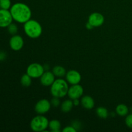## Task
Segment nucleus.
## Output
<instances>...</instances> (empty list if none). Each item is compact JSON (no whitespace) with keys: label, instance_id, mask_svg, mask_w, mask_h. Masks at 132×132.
<instances>
[{"label":"nucleus","instance_id":"0eeeda50","mask_svg":"<svg viewBox=\"0 0 132 132\" xmlns=\"http://www.w3.org/2000/svg\"><path fill=\"white\" fill-rule=\"evenodd\" d=\"M10 10L0 9V28H6L13 21Z\"/></svg>","mask_w":132,"mask_h":132},{"label":"nucleus","instance_id":"4468645a","mask_svg":"<svg viewBox=\"0 0 132 132\" xmlns=\"http://www.w3.org/2000/svg\"><path fill=\"white\" fill-rule=\"evenodd\" d=\"M73 100L72 99H67V100L64 101L63 103L61 104V110L64 113H68L72 110V109L73 107Z\"/></svg>","mask_w":132,"mask_h":132},{"label":"nucleus","instance_id":"4be33fe9","mask_svg":"<svg viewBox=\"0 0 132 132\" xmlns=\"http://www.w3.org/2000/svg\"><path fill=\"white\" fill-rule=\"evenodd\" d=\"M61 98L57 97H53L52 98L51 101H50V103H51L52 106L54 107V108H57V107L61 105V101H60Z\"/></svg>","mask_w":132,"mask_h":132},{"label":"nucleus","instance_id":"412c9836","mask_svg":"<svg viewBox=\"0 0 132 132\" xmlns=\"http://www.w3.org/2000/svg\"><path fill=\"white\" fill-rule=\"evenodd\" d=\"M11 6L12 5L10 0H0V9L10 10Z\"/></svg>","mask_w":132,"mask_h":132},{"label":"nucleus","instance_id":"bb28decb","mask_svg":"<svg viewBox=\"0 0 132 132\" xmlns=\"http://www.w3.org/2000/svg\"><path fill=\"white\" fill-rule=\"evenodd\" d=\"M86 28H87V29H88V30H91V29H92V28H94V27H93L92 26L91 24H90V23H89L88 22V23L86 24Z\"/></svg>","mask_w":132,"mask_h":132},{"label":"nucleus","instance_id":"a211bd4d","mask_svg":"<svg viewBox=\"0 0 132 132\" xmlns=\"http://www.w3.org/2000/svg\"><path fill=\"white\" fill-rule=\"evenodd\" d=\"M96 113L98 116V117H100L101 119H103L108 118V116H109L108 110L103 106H99L97 108Z\"/></svg>","mask_w":132,"mask_h":132},{"label":"nucleus","instance_id":"b1692460","mask_svg":"<svg viewBox=\"0 0 132 132\" xmlns=\"http://www.w3.org/2000/svg\"><path fill=\"white\" fill-rule=\"evenodd\" d=\"M62 131L63 132H76L77 130L73 126H68L64 128Z\"/></svg>","mask_w":132,"mask_h":132},{"label":"nucleus","instance_id":"2eb2a0df","mask_svg":"<svg viewBox=\"0 0 132 132\" xmlns=\"http://www.w3.org/2000/svg\"><path fill=\"white\" fill-rule=\"evenodd\" d=\"M52 72H53L55 77H57V78H62V77H64L66 76V73H67L65 68L59 65L55 66L53 68Z\"/></svg>","mask_w":132,"mask_h":132},{"label":"nucleus","instance_id":"1a4fd4ad","mask_svg":"<svg viewBox=\"0 0 132 132\" xmlns=\"http://www.w3.org/2000/svg\"><path fill=\"white\" fill-rule=\"evenodd\" d=\"M9 45L10 48L14 51H19L24 46V40L19 35H14L10 38Z\"/></svg>","mask_w":132,"mask_h":132},{"label":"nucleus","instance_id":"aec40b11","mask_svg":"<svg viewBox=\"0 0 132 132\" xmlns=\"http://www.w3.org/2000/svg\"><path fill=\"white\" fill-rule=\"evenodd\" d=\"M8 32L10 34H11L12 36H14V35L17 34L18 32V27L17 26L16 24L15 23H12L10 25L8 26L7 27Z\"/></svg>","mask_w":132,"mask_h":132},{"label":"nucleus","instance_id":"a878e982","mask_svg":"<svg viewBox=\"0 0 132 132\" xmlns=\"http://www.w3.org/2000/svg\"><path fill=\"white\" fill-rule=\"evenodd\" d=\"M5 57H6V54L3 52H0V59H1V60H3Z\"/></svg>","mask_w":132,"mask_h":132},{"label":"nucleus","instance_id":"393cba45","mask_svg":"<svg viewBox=\"0 0 132 132\" xmlns=\"http://www.w3.org/2000/svg\"><path fill=\"white\" fill-rule=\"evenodd\" d=\"M73 105L74 106H79L80 104V103H81V101L79 100V99H73Z\"/></svg>","mask_w":132,"mask_h":132},{"label":"nucleus","instance_id":"423d86ee","mask_svg":"<svg viewBox=\"0 0 132 132\" xmlns=\"http://www.w3.org/2000/svg\"><path fill=\"white\" fill-rule=\"evenodd\" d=\"M51 106L52 105L50 101L46 99H43L37 102L34 108L37 114L44 115L49 112Z\"/></svg>","mask_w":132,"mask_h":132},{"label":"nucleus","instance_id":"9d476101","mask_svg":"<svg viewBox=\"0 0 132 132\" xmlns=\"http://www.w3.org/2000/svg\"><path fill=\"white\" fill-rule=\"evenodd\" d=\"M88 22L93 27H99L104 24V17L99 12H93L89 15Z\"/></svg>","mask_w":132,"mask_h":132},{"label":"nucleus","instance_id":"7ed1b4c3","mask_svg":"<svg viewBox=\"0 0 132 132\" xmlns=\"http://www.w3.org/2000/svg\"><path fill=\"white\" fill-rule=\"evenodd\" d=\"M24 33L28 37L32 39L38 38L43 32L41 24L34 19H30L24 23L23 26Z\"/></svg>","mask_w":132,"mask_h":132},{"label":"nucleus","instance_id":"f8f14e48","mask_svg":"<svg viewBox=\"0 0 132 132\" xmlns=\"http://www.w3.org/2000/svg\"><path fill=\"white\" fill-rule=\"evenodd\" d=\"M55 76L52 72L46 70L40 77V82L44 86H51L55 81Z\"/></svg>","mask_w":132,"mask_h":132},{"label":"nucleus","instance_id":"ddd939ff","mask_svg":"<svg viewBox=\"0 0 132 132\" xmlns=\"http://www.w3.org/2000/svg\"><path fill=\"white\" fill-rule=\"evenodd\" d=\"M81 104L84 108L87 110H91L95 106L94 99L90 95H85L82 97L81 99Z\"/></svg>","mask_w":132,"mask_h":132},{"label":"nucleus","instance_id":"6e6552de","mask_svg":"<svg viewBox=\"0 0 132 132\" xmlns=\"http://www.w3.org/2000/svg\"><path fill=\"white\" fill-rule=\"evenodd\" d=\"M84 94V89L81 85L79 84L77 85H73L69 87L68 91V97L72 100L76 99H79Z\"/></svg>","mask_w":132,"mask_h":132},{"label":"nucleus","instance_id":"f257e3e1","mask_svg":"<svg viewBox=\"0 0 132 132\" xmlns=\"http://www.w3.org/2000/svg\"><path fill=\"white\" fill-rule=\"evenodd\" d=\"M13 19L19 23L24 24L31 19L32 10L30 8L23 3H16L10 9Z\"/></svg>","mask_w":132,"mask_h":132},{"label":"nucleus","instance_id":"f03ea898","mask_svg":"<svg viewBox=\"0 0 132 132\" xmlns=\"http://www.w3.org/2000/svg\"><path fill=\"white\" fill-rule=\"evenodd\" d=\"M68 83L66 80L58 78L55 80L50 87V93L53 97L63 98L68 94Z\"/></svg>","mask_w":132,"mask_h":132},{"label":"nucleus","instance_id":"9b49d317","mask_svg":"<svg viewBox=\"0 0 132 132\" xmlns=\"http://www.w3.org/2000/svg\"><path fill=\"white\" fill-rule=\"evenodd\" d=\"M66 81L71 85L79 84L81 81V75L76 70H70L66 73Z\"/></svg>","mask_w":132,"mask_h":132},{"label":"nucleus","instance_id":"f3484780","mask_svg":"<svg viewBox=\"0 0 132 132\" xmlns=\"http://www.w3.org/2000/svg\"><path fill=\"white\" fill-rule=\"evenodd\" d=\"M48 128L52 132H59L61 128V122L57 119H53L49 121Z\"/></svg>","mask_w":132,"mask_h":132},{"label":"nucleus","instance_id":"6ab92c4d","mask_svg":"<svg viewBox=\"0 0 132 132\" xmlns=\"http://www.w3.org/2000/svg\"><path fill=\"white\" fill-rule=\"evenodd\" d=\"M32 77L28 76L27 73L23 74L21 77L20 82L21 85L24 87H29L32 84Z\"/></svg>","mask_w":132,"mask_h":132},{"label":"nucleus","instance_id":"39448f33","mask_svg":"<svg viewBox=\"0 0 132 132\" xmlns=\"http://www.w3.org/2000/svg\"><path fill=\"white\" fill-rule=\"evenodd\" d=\"M45 68L42 64L37 63H34L28 65L27 69V73L32 78H40L45 72Z\"/></svg>","mask_w":132,"mask_h":132},{"label":"nucleus","instance_id":"cd10ccee","mask_svg":"<svg viewBox=\"0 0 132 132\" xmlns=\"http://www.w3.org/2000/svg\"><path fill=\"white\" fill-rule=\"evenodd\" d=\"M0 61H1V59H0Z\"/></svg>","mask_w":132,"mask_h":132},{"label":"nucleus","instance_id":"dca6fc26","mask_svg":"<svg viewBox=\"0 0 132 132\" xmlns=\"http://www.w3.org/2000/svg\"><path fill=\"white\" fill-rule=\"evenodd\" d=\"M129 108L126 104H120L116 108V113L121 117H125L128 114Z\"/></svg>","mask_w":132,"mask_h":132},{"label":"nucleus","instance_id":"5701e85b","mask_svg":"<svg viewBox=\"0 0 132 132\" xmlns=\"http://www.w3.org/2000/svg\"><path fill=\"white\" fill-rule=\"evenodd\" d=\"M125 123L129 128L132 129V113L126 116L125 119Z\"/></svg>","mask_w":132,"mask_h":132},{"label":"nucleus","instance_id":"20e7f679","mask_svg":"<svg viewBox=\"0 0 132 132\" xmlns=\"http://www.w3.org/2000/svg\"><path fill=\"white\" fill-rule=\"evenodd\" d=\"M49 121L43 115H39L34 117L30 121L31 129L34 131L41 132L46 131L48 128Z\"/></svg>","mask_w":132,"mask_h":132}]
</instances>
